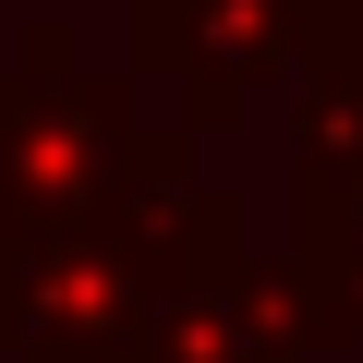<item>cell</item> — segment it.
<instances>
[{
  "label": "cell",
  "mask_w": 363,
  "mask_h": 363,
  "mask_svg": "<svg viewBox=\"0 0 363 363\" xmlns=\"http://www.w3.org/2000/svg\"><path fill=\"white\" fill-rule=\"evenodd\" d=\"M303 267V315H315V351H351L363 339V182L339 194H291V242Z\"/></svg>",
  "instance_id": "obj_4"
},
{
  "label": "cell",
  "mask_w": 363,
  "mask_h": 363,
  "mask_svg": "<svg viewBox=\"0 0 363 363\" xmlns=\"http://www.w3.org/2000/svg\"><path fill=\"white\" fill-rule=\"evenodd\" d=\"M157 363H315V315H303V267L291 255H242L218 291H194L169 315V351Z\"/></svg>",
  "instance_id": "obj_3"
},
{
  "label": "cell",
  "mask_w": 363,
  "mask_h": 363,
  "mask_svg": "<svg viewBox=\"0 0 363 363\" xmlns=\"http://www.w3.org/2000/svg\"><path fill=\"white\" fill-rule=\"evenodd\" d=\"M145 145H157L145 85L133 73H97L85 37L61 13H37L25 25V61L0 73V255L85 230Z\"/></svg>",
  "instance_id": "obj_1"
},
{
  "label": "cell",
  "mask_w": 363,
  "mask_h": 363,
  "mask_svg": "<svg viewBox=\"0 0 363 363\" xmlns=\"http://www.w3.org/2000/svg\"><path fill=\"white\" fill-rule=\"evenodd\" d=\"M279 73H303V0H133V85L182 133H230Z\"/></svg>",
  "instance_id": "obj_2"
}]
</instances>
